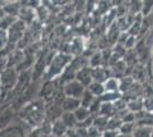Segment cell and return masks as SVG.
Returning a JSON list of instances; mask_svg holds the SVG:
<instances>
[{
  "label": "cell",
  "mask_w": 153,
  "mask_h": 137,
  "mask_svg": "<svg viewBox=\"0 0 153 137\" xmlns=\"http://www.w3.org/2000/svg\"><path fill=\"white\" fill-rule=\"evenodd\" d=\"M97 98L94 97L91 94H90L88 90H86V93H85V95L82 96V98L80 99V104H81V106H83V107H87V109H89L90 106L93 105V103L95 102Z\"/></svg>",
  "instance_id": "obj_25"
},
{
  "label": "cell",
  "mask_w": 153,
  "mask_h": 137,
  "mask_svg": "<svg viewBox=\"0 0 153 137\" xmlns=\"http://www.w3.org/2000/svg\"><path fill=\"white\" fill-rule=\"evenodd\" d=\"M17 119V111L10 103L0 105V130L6 129Z\"/></svg>",
  "instance_id": "obj_5"
},
{
  "label": "cell",
  "mask_w": 153,
  "mask_h": 137,
  "mask_svg": "<svg viewBox=\"0 0 153 137\" xmlns=\"http://www.w3.org/2000/svg\"><path fill=\"white\" fill-rule=\"evenodd\" d=\"M19 71L16 67L8 66L6 70L0 73V86L4 90V94H9L16 88L19 81Z\"/></svg>",
  "instance_id": "obj_3"
},
{
  "label": "cell",
  "mask_w": 153,
  "mask_h": 137,
  "mask_svg": "<svg viewBox=\"0 0 153 137\" xmlns=\"http://www.w3.org/2000/svg\"><path fill=\"white\" fill-rule=\"evenodd\" d=\"M73 59L70 53L57 52L51 56V61L47 63V69L45 72V80H55L58 79L63 72L69 67Z\"/></svg>",
  "instance_id": "obj_2"
},
{
  "label": "cell",
  "mask_w": 153,
  "mask_h": 137,
  "mask_svg": "<svg viewBox=\"0 0 153 137\" xmlns=\"http://www.w3.org/2000/svg\"><path fill=\"white\" fill-rule=\"evenodd\" d=\"M100 116L106 118H112L115 116V109L113 103H101V107L98 111Z\"/></svg>",
  "instance_id": "obj_18"
},
{
  "label": "cell",
  "mask_w": 153,
  "mask_h": 137,
  "mask_svg": "<svg viewBox=\"0 0 153 137\" xmlns=\"http://www.w3.org/2000/svg\"><path fill=\"white\" fill-rule=\"evenodd\" d=\"M51 135H54V136L64 137L66 135L69 128L65 126V124H64L61 119H58V120L54 121V122L51 124Z\"/></svg>",
  "instance_id": "obj_13"
},
{
  "label": "cell",
  "mask_w": 153,
  "mask_h": 137,
  "mask_svg": "<svg viewBox=\"0 0 153 137\" xmlns=\"http://www.w3.org/2000/svg\"><path fill=\"white\" fill-rule=\"evenodd\" d=\"M47 137H56V136H54V135H51H51H48Z\"/></svg>",
  "instance_id": "obj_34"
},
{
  "label": "cell",
  "mask_w": 153,
  "mask_h": 137,
  "mask_svg": "<svg viewBox=\"0 0 153 137\" xmlns=\"http://www.w3.org/2000/svg\"><path fill=\"white\" fill-rule=\"evenodd\" d=\"M51 134V124L45 122L44 124L36 127V128H32L31 130L27 133L26 137H47L48 135Z\"/></svg>",
  "instance_id": "obj_11"
},
{
  "label": "cell",
  "mask_w": 153,
  "mask_h": 137,
  "mask_svg": "<svg viewBox=\"0 0 153 137\" xmlns=\"http://www.w3.org/2000/svg\"><path fill=\"white\" fill-rule=\"evenodd\" d=\"M80 99L72 97H65L64 96L61 102V107L63 112H74L76 109L80 107Z\"/></svg>",
  "instance_id": "obj_12"
},
{
  "label": "cell",
  "mask_w": 153,
  "mask_h": 137,
  "mask_svg": "<svg viewBox=\"0 0 153 137\" xmlns=\"http://www.w3.org/2000/svg\"><path fill=\"white\" fill-rule=\"evenodd\" d=\"M102 131L97 129L94 126H90L87 129V137H102Z\"/></svg>",
  "instance_id": "obj_29"
},
{
  "label": "cell",
  "mask_w": 153,
  "mask_h": 137,
  "mask_svg": "<svg viewBox=\"0 0 153 137\" xmlns=\"http://www.w3.org/2000/svg\"><path fill=\"white\" fill-rule=\"evenodd\" d=\"M88 65H89V67H91V69L103 66V59H102L101 50H100V52H95L90 56L89 59H88Z\"/></svg>",
  "instance_id": "obj_22"
},
{
  "label": "cell",
  "mask_w": 153,
  "mask_h": 137,
  "mask_svg": "<svg viewBox=\"0 0 153 137\" xmlns=\"http://www.w3.org/2000/svg\"><path fill=\"white\" fill-rule=\"evenodd\" d=\"M74 116H76V120H78V124H81V122H85L86 120H88L89 118L94 117L91 113H90L89 109H87V107H83L80 105V107L79 109H76V111H74Z\"/></svg>",
  "instance_id": "obj_17"
},
{
  "label": "cell",
  "mask_w": 153,
  "mask_h": 137,
  "mask_svg": "<svg viewBox=\"0 0 153 137\" xmlns=\"http://www.w3.org/2000/svg\"><path fill=\"white\" fill-rule=\"evenodd\" d=\"M2 6H4V5H1V6H0V20H1V19H2L5 15H6V13H5L4 7H2Z\"/></svg>",
  "instance_id": "obj_32"
},
{
  "label": "cell",
  "mask_w": 153,
  "mask_h": 137,
  "mask_svg": "<svg viewBox=\"0 0 153 137\" xmlns=\"http://www.w3.org/2000/svg\"><path fill=\"white\" fill-rule=\"evenodd\" d=\"M128 111L133 112V113H140L142 110H144V104H143V99L142 98H135L128 101L127 104Z\"/></svg>",
  "instance_id": "obj_19"
},
{
  "label": "cell",
  "mask_w": 153,
  "mask_h": 137,
  "mask_svg": "<svg viewBox=\"0 0 153 137\" xmlns=\"http://www.w3.org/2000/svg\"><path fill=\"white\" fill-rule=\"evenodd\" d=\"M135 128H136V124H122L119 129V133L126 134V135H133Z\"/></svg>",
  "instance_id": "obj_28"
},
{
  "label": "cell",
  "mask_w": 153,
  "mask_h": 137,
  "mask_svg": "<svg viewBox=\"0 0 153 137\" xmlns=\"http://www.w3.org/2000/svg\"><path fill=\"white\" fill-rule=\"evenodd\" d=\"M121 124H122L121 119L118 117V116H114V117H112L108 119V128H106V129L119 131L120 127H121Z\"/></svg>",
  "instance_id": "obj_26"
},
{
  "label": "cell",
  "mask_w": 153,
  "mask_h": 137,
  "mask_svg": "<svg viewBox=\"0 0 153 137\" xmlns=\"http://www.w3.org/2000/svg\"><path fill=\"white\" fill-rule=\"evenodd\" d=\"M36 16H37V14H36V10H34V7L23 6L22 5V8L19 10L17 19L19 21H22L23 23H25L26 25H30L32 23H34Z\"/></svg>",
  "instance_id": "obj_8"
},
{
  "label": "cell",
  "mask_w": 153,
  "mask_h": 137,
  "mask_svg": "<svg viewBox=\"0 0 153 137\" xmlns=\"http://www.w3.org/2000/svg\"><path fill=\"white\" fill-rule=\"evenodd\" d=\"M119 84H120V93L125 94L135 84V79L133 77H129V76H125V77L119 79Z\"/></svg>",
  "instance_id": "obj_23"
},
{
  "label": "cell",
  "mask_w": 153,
  "mask_h": 137,
  "mask_svg": "<svg viewBox=\"0 0 153 137\" xmlns=\"http://www.w3.org/2000/svg\"><path fill=\"white\" fill-rule=\"evenodd\" d=\"M76 80H78L80 84H82V85L87 88V87L94 81V80H93L91 67L86 66V67H82L81 70H79L76 74Z\"/></svg>",
  "instance_id": "obj_10"
},
{
  "label": "cell",
  "mask_w": 153,
  "mask_h": 137,
  "mask_svg": "<svg viewBox=\"0 0 153 137\" xmlns=\"http://www.w3.org/2000/svg\"><path fill=\"white\" fill-rule=\"evenodd\" d=\"M8 46H9V36H8V31L0 30V52L5 50Z\"/></svg>",
  "instance_id": "obj_27"
},
{
  "label": "cell",
  "mask_w": 153,
  "mask_h": 137,
  "mask_svg": "<svg viewBox=\"0 0 153 137\" xmlns=\"http://www.w3.org/2000/svg\"><path fill=\"white\" fill-rule=\"evenodd\" d=\"M122 97L121 93H104L101 97L98 98L101 103H114L119 98Z\"/></svg>",
  "instance_id": "obj_21"
},
{
  "label": "cell",
  "mask_w": 153,
  "mask_h": 137,
  "mask_svg": "<svg viewBox=\"0 0 153 137\" xmlns=\"http://www.w3.org/2000/svg\"><path fill=\"white\" fill-rule=\"evenodd\" d=\"M87 90L89 91L90 94L96 98H100L103 94L105 93V89H104V86L101 82H96V81H93L88 87H87Z\"/></svg>",
  "instance_id": "obj_16"
},
{
  "label": "cell",
  "mask_w": 153,
  "mask_h": 137,
  "mask_svg": "<svg viewBox=\"0 0 153 137\" xmlns=\"http://www.w3.org/2000/svg\"><path fill=\"white\" fill-rule=\"evenodd\" d=\"M87 90V88L80 84L78 80L73 79L69 82L62 85V93L65 97H72L76 98V99H81Z\"/></svg>",
  "instance_id": "obj_6"
},
{
  "label": "cell",
  "mask_w": 153,
  "mask_h": 137,
  "mask_svg": "<svg viewBox=\"0 0 153 137\" xmlns=\"http://www.w3.org/2000/svg\"><path fill=\"white\" fill-rule=\"evenodd\" d=\"M108 119H110V118L103 117V116H100V114H97V116H94L93 126H94V127H96L97 129H100V130L103 133L104 130H106V128H108Z\"/></svg>",
  "instance_id": "obj_20"
},
{
  "label": "cell",
  "mask_w": 153,
  "mask_h": 137,
  "mask_svg": "<svg viewBox=\"0 0 153 137\" xmlns=\"http://www.w3.org/2000/svg\"><path fill=\"white\" fill-rule=\"evenodd\" d=\"M31 130L29 126H26L17 116L16 121L6 129L0 130V137H26L27 133Z\"/></svg>",
  "instance_id": "obj_4"
},
{
  "label": "cell",
  "mask_w": 153,
  "mask_h": 137,
  "mask_svg": "<svg viewBox=\"0 0 153 137\" xmlns=\"http://www.w3.org/2000/svg\"><path fill=\"white\" fill-rule=\"evenodd\" d=\"M17 21V17L15 16H10V15H5L1 20H0V30H5L8 31L13 24Z\"/></svg>",
  "instance_id": "obj_24"
},
{
  "label": "cell",
  "mask_w": 153,
  "mask_h": 137,
  "mask_svg": "<svg viewBox=\"0 0 153 137\" xmlns=\"http://www.w3.org/2000/svg\"><path fill=\"white\" fill-rule=\"evenodd\" d=\"M59 119L63 121L69 129L76 128V124H78V120L74 116V112H63Z\"/></svg>",
  "instance_id": "obj_15"
},
{
  "label": "cell",
  "mask_w": 153,
  "mask_h": 137,
  "mask_svg": "<svg viewBox=\"0 0 153 137\" xmlns=\"http://www.w3.org/2000/svg\"><path fill=\"white\" fill-rule=\"evenodd\" d=\"M26 24L22 21H17L13 24V26L8 30V36H9V45L16 46L19 41L24 38V34L26 32Z\"/></svg>",
  "instance_id": "obj_7"
},
{
  "label": "cell",
  "mask_w": 153,
  "mask_h": 137,
  "mask_svg": "<svg viewBox=\"0 0 153 137\" xmlns=\"http://www.w3.org/2000/svg\"><path fill=\"white\" fill-rule=\"evenodd\" d=\"M119 135V131L118 130H110V129H106V130L103 131L102 137H118Z\"/></svg>",
  "instance_id": "obj_30"
},
{
  "label": "cell",
  "mask_w": 153,
  "mask_h": 137,
  "mask_svg": "<svg viewBox=\"0 0 153 137\" xmlns=\"http://www.w3.org/2000/svg\"><path fill=\"white\" fill-rule=\"evenodd\" d=\"M103 86H104V89L106 93H120L119 78L110 77L103 82Z\"/></svg>",
  "instance_id": "obj_14"
},
{
  "label": "cell",
  "mask_w": 153,
  "mask_h": 137,
  "mask_svg": "<svg viewBox=\"0 0 153 137\" xmlns=\"http://www.w3.org/2000/svg\"><path fill=\"white\" fill-rule=\"evenodd\" d=\"M91 72H93V80L96 82H101V84H103L110 77H113L111 69L105 67V66H100V67L91 69Z\"/></svg>",
  "instance_id": "obj_9"
},
{
  "label": "cell",
  "mask_w": 153,
  "mask_h": 137,
  "mask_svg": "<svg viewBox=\"0 0 153 137\" xmlns=\"http://www.w3.org/2000/svg\"><path fill=\"white\" fill-rule=\"evenodd\" d=\"M118 137H133V135H126V134H120V133H119Z\"/></svg>",
  "instance_id": "obj_33"
},
{
  "label": "cell",
  "mask_w": 153,
  "mask_h": 137,
  "mask_svg": "<svg viewBox=\"0 0 153 137\" xmlns=\"http://www.w3.org/2000/svg\"><path fill=\"white\" fill-rule=\"evenodd\" d=\"M46 102L42 98H37L26 103L17 112L19 118L30 128H36L46 122L45 120Z\"/></svg>",
  "instance_id": "obj_1"
},
{
  "label": "cell",
  "mask_w": 153,
  "mask_h": 137,
  "mask_svg": "<svg viewBox=\"0 0 153 137\" xmlns=\"http://www.w3.org/2000/svg\"><path fill=\"white\" fill-rule=\"evenodd\" d=\"M65 137H80V135H79V133L76 131V128H72V129H69V130H68Z\"/></svg>",
  "instance_id": "obj_31"
}]
</instances>
